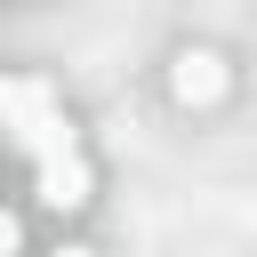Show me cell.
Listing matches in <instances>:
<instances>
[{
	"instance_id": "6da1fadb",
	"label": "cell",
	"mask_w": 257,
	"mask_h": 257,
	"mask_svg": "<svg viewBox=\"0 0 257 257\" xmlns=\"http://www.w3.org/2000/svg\"><path fill=\"white\" fill-rule=\"evenodd\" d=\"M0 128H8V145H16L24 161H48V153H72V145H80L72 120L56 112V88H48V80H16V104L0 112Z\"/></svg>"
},
{
	"instance_id": "7a4b0ae2",
	"label": "cell",
	"mask_w": 257,
	"mask_h": 257,
	"mask_svg": "<svg viewBox=\"0 0 257 257\" xmlns=\"http://www.w3.org/2000/svg\"><path fill=\"white\" fill-rule=\"evenodd\" d=\"M32 193H40L48 209H88V193H96V177H88V161H80V145H72V153H48V161H32Z\"/></svg>"
},
{
	"instance_id": "3957f363",
	"label": "cell",
	"mask_w": 257,
	"mask_h": 257,
	"mask_svg": "<svg viewBox=\"0 0 257 257\" xmlns=\"http://www.w3.org/2000/svg\"><path fill=\"white\" fill-rule=\"evenodd\" d=\"M225 80H233V72H225L217 48H185V56L169 64V96H177V104H217Z\"/></svg>"
},
{
	"instance_id": "277c9868",
	"label": "cell",
	"mask_w": 257,
	"mask_h": 257,
	"mask_svg": "<svg viewBox=\"0 0 257 257\" xmlns=\"http://www.w3.org/2000/svg\"><path fill=\"white\" fill-rule=\"evenodd\" d=\"M8 249H16V217L0 209V257H8Z\"/></svg>"
},
{
	"instance_id": "5b68a950",
	"label": "cell",
	"mask_w": 257,
	"mask_h": 257,
	"mask_svg": "<svg viewBox=\"0 0 257 257\" xmlns=\"http://www.w3.org/2000/svg\"><path fill=\"white\" fill-rule=\"evenodd\" d=\"M8 104H16V80H8V72H0V112H8Z\"/></svg>"
},
{
	"instance_id": "8992f818",
	"label": "cell",
	"mask_w": 257,
	"mask_h": 257,
	"mask_svg": "<svg viewBox=\"0 0 257 257\" xmlns=\"http://www.w3.org/2000/svg\"><path fill=\"white\" fill-rule=\"evenodd\" d=\"M56 257H88V249H56Z\"/></svg>"
}]
</instances>
